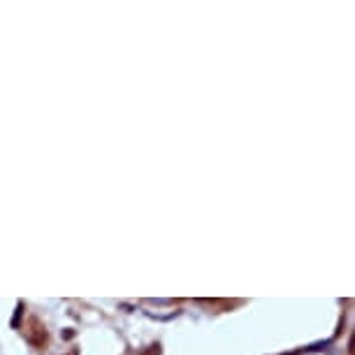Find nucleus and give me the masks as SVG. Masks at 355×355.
<instances>
[{"label":"nucleus","mask_w":355,"mask_h":355,"mask_svg":"<svg viewBox=\"0 0 355 355\" xmlns=\"http://www.w3.org/2000/svg\"><path fill=\"white\" fill-rule=\"evenodd\" d=\"M21 316H23V304H16V314H14V318H12V328H19V321H21Z\"/></svg>","instance_id":"f257e3e1"},{"label":"nucleus","mask_w":355,"mask_h":355,"mask_svg":"<svg viewBox=\"0 0 355 355\" xmlns=\"http://www.w3.org/2000/svg\"><path fill=\"white\" fill-rule=\"evenodd\" d=\"M330 346V342H323V344H314V346H309L307 351H325Z\"/></svg>","instance_id":"f03ea898"}]
</instances>
